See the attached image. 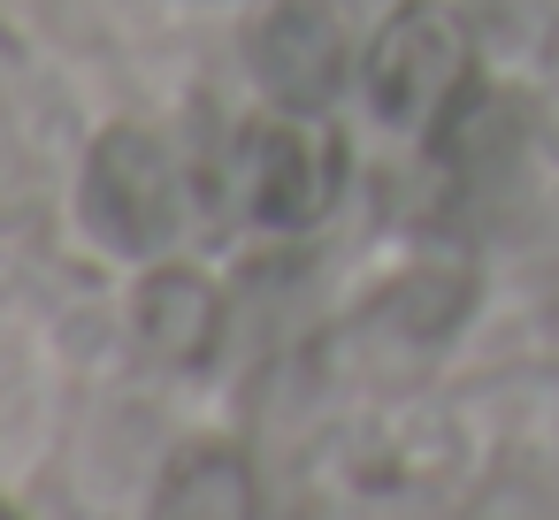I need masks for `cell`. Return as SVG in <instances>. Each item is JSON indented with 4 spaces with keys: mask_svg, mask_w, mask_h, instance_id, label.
Masks as SVG:
<instances>
[{
    "mask_svg": "<svg viewBox=\"0 0 559 520\" xmlns=\"http://www.w3.org/2000/svg\"><path fill=\"white\" fill-rule=\"evenodd\" d=\"M345 192V146L314 108H276L238 146V199L269 230H314Z\"/></svg>",
    "mask_w": 559,
    "mask_h": 520,
    "instance_id": "2",
    "label": "cell"
},
{
    "mask_svg": "<svg viewBox=\"0 0 559 520\" xmlns=\"http://www.w3.org/2000/svg\"><path fill=\"white\" fill-rule=\"evenodd\" d=\"M246 55L276 108H322L345 85V32L322 0H269L253 16Z\"/></svg>",
    "mask_w": 559,
    "mask_h": 520,
    "instance_id": "4",
    "label": "cell"
},
{
    "mask_svg": "<svg viewBox=\"0 0 559 520\" xmlns=\"http://www.w3.org/2000/svg\"><path fill=\"white\" fill-rule=\"evenodd\" d=\"M85 215L116 253H169V238L185 222V184H177L169 146L139 123L100 131L93 161H85Z\"/></svg>",
    "mask_w": 559,
    "mask_h": 520,
    "instance_id": "3",
    "label": "cell"
},
{
    "mask_svg": "<svg viewBox=\"0 0 559 520\" xmlns=\"http://www.w3.org/2000/svg\"><path fill=\"white\" fill-rule=\"evenodd\" d=\"M360 93H368V108L399 138H444V123L475 93V39H467V24L452 9H437V0H406V9L368 39Z\"/></svg>",
    "mask_w": 559,
    "mask_h": 520,
    "instance_id": "1",
    "label": "cell"
},
{
    "mask_svg": "<svg viewBox=\"0 0 559 520\" xmlns=\"http://www.w3.org/2000/svg\"><path fill=\"white\" fill-rule=\"evenodd\" d=\"M0 520H16V512H9V505H0Z\"/></svg>",
    "mask_w": 559,
    "mask_h": 520,
    "instance_id": "8",
    "label": "cell"
},
{
    "mask_svg": "<svg viewBox=\"0 0 559 520\" xmlns=\"http://www.w3.org/2000/svg\"><path fill=\"white\" fill-rule=\"evenodd\" d=\"M460 306H467V276H414L399 291H383L376 322H391L399 337H444L460 322Z\"/></svg>",
    "mask_w": 559,
    "mask_h": 520,
    "instance_id": "7",
    "label": "cell"
},
{
    "mask_svg": "<svg viewBox=\"0 0 559 520\" xmlns=\"http://www.w3.org/2000/svg\"><path fill=\"white\" fill-rule=\"evenodd\" d=\"M154 520H253V474L238 451H185L169 474H162V497H154Z\"/></svg>",
    "mask_w": 559,
    "mask_h": 520,
    "instance_id": "6",
    "label": "cell"
},
{
    "mask_svg": "<svg viewBox=\"0 0 559 520\" xmlns=\"http://www.w3.org/2000/svg\"><path fill=\"white\" fill-rule=\"evenodd\" d=\"M131 322H139V344L169 367H192L215 352V329H223V299L207 276L192 268H154L131 299Z\"/></svg>",
    "mask_w": 559,
    "mask_h": 520,
    "instance_id": "5",
    "label": "cell"
}]
</instances>
